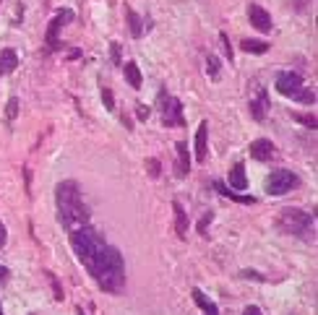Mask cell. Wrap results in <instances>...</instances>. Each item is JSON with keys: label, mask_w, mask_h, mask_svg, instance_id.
I'll list each match as a JSON object with an SVG mask.
<instances>
[{"label": "cell", "mask_w": 318, "mask_h": 315, "mask_svg": "<svg viewBox=\"0 0 318 315\" xmlns=\"http://www.w3.org/2000/svg\"><path fill=\"white\" fill-rule=\"evenodd\" d=\"M123 73H125V81H128V84H131L133 89H141L144 78H141V70H139V65H136L133 60H131V63H125V65H123Z\"/></svg>", "instance_id": "d6986e66"}, {"label": "cell", "mask_w": 318, "mask_h": 315, "mask_svg": "<svg viewBox=\"0 0 318 315\" xmlns=\"http://www.w3.org/2000/svg\"><path fill=\"white\" fill-rule=\"evenodd\" d=\"M120 123H123V125H125L128 130L133 128V123H131V120H128V115H120Z\"/></svg>", "instance_id": "d590c367"}, {"label": "cell", "mask_w": 318, "mask_h": 315, "mask_svg": "<svg viewBox=\"0 0 318 315\" xmlns=\"http://www.w3.org/2000/svg\"><path fill=\"white\" fill-rule=\"evenodd\" d=\"M240 276H245V279H259V281H264V276H261V274H256V271H243Z\"/></svg>", "instance_id": "836d02e7"}, {"label": "cell", "mask_w": 318, "mask_h": 315, "mask_svg": "<svg viewBox=\"0 0 318 315\" xmlns=\"http://www.w3.org/2000/svg\"><path fill=\"white\" fill-rule=\"evenodd\" d=\"M110 52H112V63H115V65H123V57H120L123 47H120V42H112V44H110Z\"/></svg>", "instance_id": "4316f807"}, {"label": "cell", "mask_w": 318, "mask_h": 315, "mask_svg": "<svg viewBox=\"0 0 318 315\" xmlns=\"http://www.w3.org/2000/svg\"><path fill=\"white\" fill-rule=\"evenodd\" d=\"M125 21H128V29H131V37L133 39H141L144 37V21H141V16L131 6H125Z\"/></svg>", "instance_id": "2e32d148"}, {"label": "cell", "mask_w": 318, "mask_h": 315, "mask_svg": "<svg viewBox=\"0 0 318 315\" xmlns=\"http://www.w3.org/2000/svg\"><path fill=\"white\" fill-rule=\"evenodd\" d=\"M243 315H264V312H261L259 307H256V305H248V307L243 310Z\"/></svg>", "instance_id": "d6a6232c"}, {"label": "cell", "mask_w": 318, "mask_h": 315, "mask_svg": "<svg viewBox=\"0 0 318 315\" xmlns=\"http://www.w3.org/2000/svg\"><path fill=\"white\" fill-rule=\"evenodd\" d=\"M55 198H57V216L60 224L71 232L76 227H84L89 224V206L84 203L81 196V188L76 180H63L57 188H55Z\"/></svg>", "instance_id": "7a4b0ae2"}, {"label": "cell", "mask_w": 318, "mask_h": 315, "mask_svg": "<svg viewBox=\"0 0 318 315\" xmlns=\"http://www.w3.org/2000/svg\"><path fill=\"white\" fill-rule=\"evenodd\" d=\"M47 279H50V284H52V292H55V299H63V289H60V284H57L55 274H50V271H47Z\"/></svg>", "instance_id": "83f0119b"}, {"label": "cell", "mask_w": 318, "mask_h": 315, "mask_svg": "<svg viewBox=\"0 0 318 315\" xmlns=\"http://www.w3.org/2000/svg\"><path fill=\"white\" fill-rule=\"evenodd\" d=\"M76 315H86V312L81 310V305H79V307H76Z\"/></svg>", "instance_id": "8d00e7d4"}, {"label": "cell", "mask_w": 318, "mask_h": 315, "mask_svg": "<svg viewBox=\"0 0 318 315\" xmlns=\"http://www.w3.org/2000/svg\"><path fill=\"white\" fill-rule=\"evenodd\" d=\"M190 294H193V302L204 310V315H219V312H217V305L211 302V299H209V297H206L201 289H193Z\"/></svg>", "instance_id": "ac0fdd59"}, {"label": "cell", "mask_w": 318, "mask_h": 315, "mask_svg": "<svg viewBox=\"0 0 318 315\" xmlns=\"http://www.w3.org/2000/svg\"><path fill=\"white\" fill-rule=\"evenodd\" d=\"M240 47H243L245 52L250 55H264L269 50V42H261V39H243L240 42Z\"/></svg>", "instance_id": "44dd1931"}, {"label": "cell", "mask_w": 318, "mask_h": 315, "mask_svg": "<svg viewBox=\"0 0 318 315\" xmlns=\"http://www.w3.org/2000/svg\"><path fill=\"white\" fill-rule=\"evenodd\" d=\"M211 216H214L211 211L201 216V221H199V232H201V234H206V229H209V221H211Z\"/></svg>", "instance_id": "f1b7e54d"}, {"label": "cell", "mask_w": 318, "mask_h": 315, "mask_svg": "<svg viewBox=\"0 0 318 315\" xmlns=\"http://www.w3.org/2000/svg\"><path fill=\"white\" fill-rule=\"evenodd\" d=\"M297 123H302V125H308L310 130H315V125H318V120H315V115H292Z\"/></svg>", "instance_id": "484cf974"}, {"label": "cell", "mask_w": 318, "mask_h": 315, "mask_svg": "<svg viewBox=\"0 0 318 315\" xmlns=\"http://www.w3.org/2000/svg\"><path fill=\"white\" fill-rule=\"evenodd\" d=\"M16 117H19V97H11L8 107H6V120H8V123H13Z\"/></svg>", "instance_id": "603a6c76"}, {"label": "cell", "mask_w": 318, "mask_h": 315, "mask_svg": "<svg viewBox=\"0 0 318 315\" xmlns=\"http://www.w3.org/2000/svg\"><path fill=\"white\" fill-rule=\"evenodd\" d=\"M71 248L76 253V258L84 263V268L94 276V281L104 292H110V294L123 292V287H125L123 256H120L117 248L104 243V237L92 224L71 229Z\"/></svg>", "instance_id": "6da1fadb"}, {"label": "cell", "mask_w": 318, "mask_h": 315, "mask_svg": "<svg viewBox=\"0 0 318 315\" xmlns=\"http://www.w3.org/2000/svg\"><path fill=\"white\" fill-rule=\"evenodd\" d=\"M172 211H175V232H177V237H180V240H185V234H188V227H190L185 208L180 206V201H172Z\"/></svg>", "instance_id": "4fadbf2b"}, {"label": "cell", "mask_w": 318, "mask_h": 315, "mask_svg": "<svg viewBox=\"0 0 318 315\" xmlns=\"http://www.w3.org/2000/svg\"><path fill=\"white\" fill-rule=\"evenodd\" d=\"M149 112H151V110L146 107V104H141V102L136 104V115H139V120H146V117H149Z\"/></svg>", "instance_id": "4dcf8cb0"}, {"label": "cell", "mask_w": 318, "mask_h": 315, "mask_svg": "<svg viewBox=\"0 0 318 315\" xmlns=\"http://www.w3.org/2000/svg\"><path fill=\"white\" fill-rule=\"evenodd\" d=\"M0 315H3V307H0Z\"/></svg>", "instance_id": "74e56055"}, {"label": "cell", "mask_w": 318, "mask_h": 315, "mask_svg": "<svg viewBox=\"0 0 318 315\" xmlns=\"http://www.w3.org/2000/svg\"><path fill=\"white\" fill-rule=\"evenodd\" d=\"M214 188H217V193H222V196H227L230 201H237V203H245V206H250V203H256V198L253 196H237V193L230 188V185H224L222 180H217L214 183Z\"/></svg>", "instance_id": "e0dca14e"}, {"label": "cell", "mask_w": 318, "mask_h": 315, "mask_svg": "<svg viewBox=\"0 0 318 315\" xmlns=\"http://www.w3.org/2000/svg\"><path fill=\"white\" fill-rule=\"evenodd\" d=\"M300 185V177L290 170H274L266 180V193L269 196H284V193H290Z\"/></svg>", "instance_id": "5b68a950"}, {"label": "cell", "mask_w": 318, "mask_h": 315, "mask_svg": "<svg viewBox=\"0 0 318 315\" xmlns=\"http://www.w3.org/2000/svg\"><path fill=\"white\" fill-rule=\"evenodd\" d=\"M99 94H102V104H104V110H110V112H112V110H115V99H112V92H110L107 86H102V92H99Z\"/></svg>", "instance_id": "d4e9b609"}, {"label": "cell", "mask_w": 318, "mask_h": 315, "mask_svg": "<svg viewBox=\"0 0 318 315\" xmlns=\"http://www.w3.org/2000/svg\"><path fill=\"white\" fill-rule=\"evenodd\" d=\"M71 21H73V11H71V8H63V11L55 13V19H52L50 26H47V47H50V50H57V47H60V42H57L60 29H63L66 24H71Z\"/></svg>", "instance_id": "8992f818"}, {"label": "cell", "mask_w": 318, "mask_h": 315, "mask_svg": "<svg viewBox=\"0 0 318 315\" xmlns=\"http://www.w3.org/2000/svg\"><path fill=\"white\" fill-rule=\"evenodd\" d=\"M277 92L279 94H284V97H295L300 89H302V76H297V73H282V76L277 78Z\"/></svg>", "instance_id": "52a82bcc"}, {"label": "cell", "mask_w": 318, "mask_h": 315, "mask_svg": "<svg viewBox=\"0 0 318 315\" xmlns=\"http://www.w3.org/2000/svg\"><path fill=\"white\" fill-rule=\"evenodd\" d=\"M248 107H250V115L259 120H266V112H269V94L266 92H256V97H250L248 102Z\"/></svg>", "instance_id": "30bf717a"}, {"label": "cell", "mask_w": 318, "mask_h": 315, "mask_svg": "<svg viewBox=\"0 0 318 315\" xmlns=\"http://www.w3.org/2000/svg\"><path fill=\"white\" fill-rule=\"evenodd\" d=\"M248 19H250V24L259 29V32H271V16H269L266 8L250 3L248 6Z\"/></svg>", "instance_id": "9c48e42d"}, {"label": "cell", "mask_w": 318, "mask_h": 315, "mask_svg": "<svg viewBox=\"0 0 318 315\" xmlns=\"http://www.w3.org/2000/svg\"><path fill=\"white\" fill-rule=\"evenodd\" d=\"M206 151H209V123L204 120L196 130V159L206 162Z\"/></svg>", "instance_id": "8fae6325"}, {"label": "cell", "mask_w": 318, "mask_h": 315, "mask_svg": "<svg viewBox=\"0 0 318 315\" xmlns=\"http://www.w3.org/2000/svg\"><path fill=\"white\" fill-rule=\"evenodd\" d=\"M222 44H224V50H227V60L232 63V60H235V55H232V47H230V37H227L224 32H222Z\"/></svg>", "instance_id": "f546056e"}, {"label": "cell", "mask_w": 318, "mask_h": 315, "mask_svg": "<svg viewBox=\"0 0 318 315\" xmlns=\"http://www.w3.org/2000/svg\"><path fill=\"white\" fill-rule=\"evenodd\" d=\"M206 73L211 81H219L222 78V63L214 52H206Z\"/></svg>", "instance_id": "ffe728a7"}, {"label": "cell", "mask_w": 318, "mask_h": 315, "mask_svg": "<svg viewBox=\"0 0 318 315\" xmlns=\"http://www.w3.org/2000/svg\"><path fill=\"white\" fill-rule=\"evenodd\" d=\"M292 99L295 102H302V104H313L315 102V92H313V89H300Z\"/></svg>", "instance_id": "7402d4cb"}, {"label": "cell", "mask_w": 318, "mask_h": 315, "mask_svg": "<svg viewBox=\"0 0 318 315\" xmlns=\"http://www.w3.org/2000/svg\"><path fill=\"white\" fill-rule=\"evenodd\" d=\"M6 243H8V232H6V224L0 221V250L6 248Z\"/></svg>", "instance_id": "1f68e13d"}, {"label": "cell", "mask_w": 318, "mask_h": 315, "mask_svg": "<svg viewBox=\"0 0 318 315\" xmlns=\"http://www.w3.org/2000/svg\"><path fill=\"white\" fill-rule=\"evenodd\" d=\"M250 156L256 162H271L277 156V148H274V143H271L269 138H256L250 143Z\"/></svg>", "instance_id": "ba28073f"}, {"label": "cell", "mask_w": 318, "mask_h": 315, "mask_svg": "<svg viewBox=\"0 0 318 315\" xmlns=\"http://www.w3.org/2000/svg\"><path fill=\"white\" fill-rule=\"evenodd\" d=\"M175 151H177V164H175V172L177 177H185L190 172V154H188V146L183 141L175 143Z\"/></svg>", "instance_id": "7c38bea8"}, {"label": "cell", "mask_w": 318, "mask_h": 315, "mask_svg": "<svg viewBox=\"0 0 318 315\" xmlns=\"http://www.w3.org/2000/svg\"><path fill=\"white\" fill-rule=\"evenodd\" d=\"M16 68H19V52L13 47L0 50V76H6V73L16 70Z\"/></svg>", "instance_id": "5bb4252c"}, {"label": "cell", "mask_w": 318, "mask_h": 315, "mask_svg": "<svg viewBox=\"0 0 318 315\" xmlns=\"http://www.w3.org/2000/svg\"><path fill=\"white\" fill-rule=\"evenodd\" d=\"M157 107H159V112H162V125H164V128H180V125H185L183 104H180L177 97H170L167 89H159V94H157Z\"/></svg>", "instance_id": "277c9868"}, {"label": "cell", "mask_w": 318, "mask_h": 315, "mask_svg": "<svg viewBox=\"0 0 318 315\" xmlns=\"http://www.w3.org/2000/svg\"><path fill=\"white\" fill-rule=\"evenodd\" d=\"M277 224H279V229L287 232V234L305 237L310 232V227H313V219L305 211H300V208H282L279 216H277Z\"/></svg>", "instance_id": "3957f363"}, {"label": "cell", "mask_w": 318, "mask_h": 315, "mask_svg": "<svg viewBox=\"0 0 318 315\" xmlns=\"http://www.w3.org/2000/svg\"><path fill=\"white\" fill-rule=\"evenodd\" d=\"M8 276H11V271L6 266H0V281H8Z\"/></svg>", "instance_id": "e575fe53"}, {"label": "cell", "mask_w": 318, "mask_h": 315, "mask_svg": "<svg viewBox=\"0 0 318 315\" xmlns=\"http://www.w3.org/2000/svg\"><path fill=\"white\" fill-rule=\"evenodd\" d=\"M227 180H230V188H232V190H245V188H248L245 164H243V162H237L235 167L230 170V177H227Z\"/></svg>", "instance_id": "9a60e30c"}, {"label": "cell", "mask_w": 318, "mask_h": 315, "mask_svg": "<svg viewBox=\"0 0 318 315\" xmlns=\"http://www.w3.org/2000/svg\"><path fill=\"white\" fill-rule=\"evenodd\" d=\"M146 172H149V177H151V180H157V177L162 175V167H159V159H154V156H149V159H146Z\"/></svg>", "instance_id": "cb8c5ba5"}, {"label": "cell", "mask_w": 318, "mask_h": 315, "mask_svg": "<svg viewBox=\"0 0 318 315\" xmlns=\"http://www.w3.org/2000/svg\"><path fill=\"white\" fill-rule=\"evenodd\" d=\"M32 315H34V312H32Z\"/></svg>", "instance_id": "f35d334b"}]
</instances>
